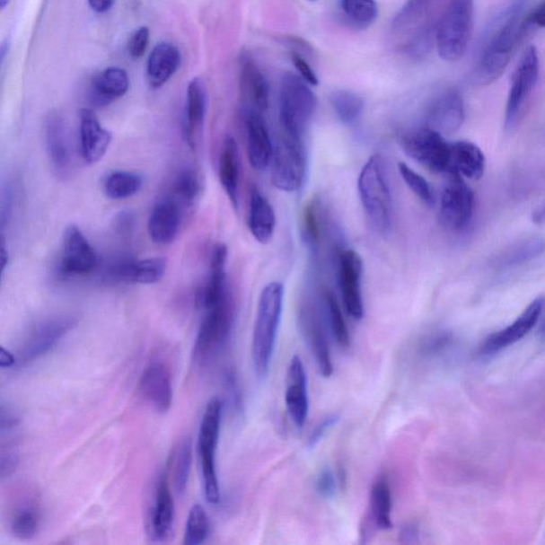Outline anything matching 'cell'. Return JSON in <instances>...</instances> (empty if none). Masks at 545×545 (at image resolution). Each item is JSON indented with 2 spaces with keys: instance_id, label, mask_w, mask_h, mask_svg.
Returning a JSON list of instances; mask_svg holds the SVG:
<instances>
[{
  "instance_id": "obj_1",
  "label": "cell",
  "mask_w": 545,
  "mask_h": 545,
  "mask_svg": "<svg viewBox=\"0 0 545 545\" xmlns=\"http://www.w3.org/2000/svg\"><path fill=\"white\" fill-rule=\"evenodd\" d=\"M538 0H513L487 26L475 82L481 85L495 83L506 70L514 51L532 31L529 15Z\"/></svg>"
},
{
  "instance_id": "obj_2",
  "label": "cell",
  "mask_w": 545,
  "mask_h": 545,
  "mask_svg": "<svg viewBox=\"0 0 545 545\" xmlns=\"http://www.w3.org/2000/svg\"><path fill=\"white\" fill-rule=\"evenodd\" d=\"M285 286L273 281L263 288L258 303L254 332H252V361L260 378L266 377L273 358L283 314Z\"/></svg>"
},
{
  "instance_id": "obj_3",
  "label": "cell",
  "mask_w": 545,
  "mask_h": 545,
  "mask_svg": "<svg viewBox=\"0 0 545 545\" xmlns=\"http://www.w3.org/2000/svg\"><path fill=\"white\" fill-rule=\"evenodd\" d=\"M358 191L361 204L373 229L378 233H389L392 224V197L381 156L369 158L360 171Z\"/></svg>"
},
{
  "instance_id": "obj_4",
  "label": "cell",
  "mask_w": 545,
  "mask_h": 545,
  "mask_svg": "<svg viewBox=\"0 0 545 545\" xmlns=\"http://www.w3.org/2000/svg\"><path fill=\"white\" fill-rule=\"evenodd\" d=\"M204 314L195 338L192 358L199 368L210 365L231 338L234 308L231 294L203 309Z\"/></svg>"
},
{
  "instance_id": "obj_5",
  "label": "cell",
  "mask_w": 545,
  "mask_h": 545,
  "mask_svg": "<svg viewBox=\"0 0 545 545\" xmlns=\"http://www.w3.org/2000/svg\"><path fill=\"white\" fill-rule=\"evenodd\" d=\"M279 101L281 133L303 139L317 111V96L301 76L286 73L280 83Z\"/></svg>"
},
{
  "instance_id": "obj_6",
  "label": "cell",
  "mask_w": 545,
  "mask_h": 545,
  "mask_svg": "<svg viewBox=\"0 0 545 545\" xmlns=\"http://www.w3.org/2000/svg\"><path fill=\"white\" fill-rule=\"evenodd\" d=\"M473 0H451L435 28L441 58L454 62L466 54L473 32Z\"/></svg>"
},
{
  "instance_id": "obj_7",
  "label": "cell",
  "mask_w": 545,
  "mask_h": 545,
  "mask_svg": "<svg viewBox=\"0 0 545 545\" xmlns=\"http://www.w3.org/2000/svg\"><path fill=\"white\" fill-rule=\"evenodd\" d=\"M223 401L219 398L210 400L200 421L198 451L204 481L207 501L220 502L221 492L216 471V450L219 444Z\"/></svg>"
},
{
  "instance_id": "obj_8",
  "label": "cell",
  "mask_w": 545,
  "mask_h": 545,
  "mask_svg": "<svg viewBox=\"0 0 545 545\" xmlns=\"http://www.w3.org/2000/svg\"><path fill=\"white\" fill-rule=\"evenodd\" d=\"M271 180L281 191L300 190L306 175V152L303 139L281 133L274 145Z\"/></svg>"
},
{
  "instance_id": "obj_9",
  "label": "cell",
  "mask_w": 545,
  "mask_h": 545,
  "mask_svg": "<svg viewBox=\"0 0 545 545\" xmlns=\"http://www.w3.org/2000/svg\"><path fill=\"white\" fill-rule=\"evenodd\" d=\"M541 72V62L536 48L530 46L522 55L514 73L508 94L506 112H505V129L512 133L518 127L524 117L527 105L537 87Z\"/></svg>"
},
{
  "instance_id": "obj_10",
  "label": "cell",
  "mask_w": 545,
  "mask_h": 545,
  "mask_svg": "<svg viewBox=\"0 0 545 545\" xmlns=\"http://www.w3.org/2000/svg\"><path fill=\"white\" fill-rule=\"evenodd\" d=\"M77 319L72 315H61L44 320L28 332L15 354V366H25L48 354L68 332L74 330Z\"/></svg>"
},
{
  "instance_id": "obj_11",
  "label": "cell",
  "mask_w": 545,
  "mask_h": 545,
  "mask_svg": "<svg viewBox=\"0 0 545 545\" xmlns=\"http://www.w3.org/2000/svg\"><path fill=\"white\" fill-rule=\"evenodd\" d=\"M446 177L440 198V223L449 231L461 232L472 219L474 193L457 171H450Z\"/></svg>"
},
{
  "instance_id": "obj_12",
  "label": "cell",
  "mask_w": 545,
  "mask_h": 545,
  "mask_svg": "<svg viewBox=\"0 0 545 545\" xmlns=\"http://www.w3.org/2000/svg\"><path fill=\"white\" fill-rule=\"evenodd\" d=\"M401 143L405 153L428 170L445 175L452 171V147L438 131L426 126L407 134Z\"/></svg>"
},
{
  "instance_id": "obj_13",
  "label": "cell",
  "mask_w": 545,
  "mask_h": 545,
  "mask_svg": "<svg viewBox=\"0 0 545 545\" xmlns=\"http://www.w3.org/2000/svg\"><path fill=\"white\" fill-rule=\"evenodd\" d=\"M99 267V257L84 233L70 225L63 234L59 273L65 277H84Z\"/></svg>"
},
{
  "instance_id": "obj_14",
  "label": "cell",
  "mask_w": 545,
  "mask_h": 545,
  "mask_svg": "<svg viewBox=\"0 0 545 545\" xmlns=\"http://www.w3.org/2000/svg\"><path fill=\"white\" fill-rule=\"evenodd\" d=\"M175 504L170 489L168 475L158 476L153 504L148 510L146 530L154 542L169 541L174 533Z\"/></svg>"
},
{
  "instance_id": "obj_15",
  "label": "cell",
  "mask_w": 545,
  "mask_h": 545,
  "mask_svg": "<svg viewBox=\"0 0 545 545\" xmlns=\"http://www.w3.org/2000/svg\"><path fill=\"white\" fill-rule=\"evenodd\" d=\"M298 326L310 353L312 354L320 374L329 378L334 373L329 342L317 309L309 302H303L298 310Z\"/></svg>"
},
{
  "instance_id": "obj_16",
  "label": "cell",
  "mask_w": 545,
  "mask_h": 545,
  "mask_svg": "<svg viewBox=\"0 0 545 545\" xmlns=\"http://www.w3.org/2000/svg\"><path fill=\"white\" fill-rule=\"evenodd\" d=\"M166 271V260L162 257L147 259H119L106 268L103 280L112 284L154 285L159 283Z\"/></svg>"
},
{
  "instance_id": "obj_17",
  "label": "cell",
  "mask_w": 545,
  "mask_h": 545,
  "mask_svg": "<svg viewBox=\"0 0 545 545\" xmlns=\"http://www.w3.org/2000/svg\"><path fill=\"white\" fill-rule=\"evenodd\" d=\"M544 306L545 298L542 296L536 298L513 324L487 338L480 347V354L493 355L500 353L523 339L535 329L539 320L541 318Z\"/></svg>"
},
{
  "instance_id": "obj_18",
  "label": "cell",
  "mask_w": 545,
  "mask_h": 545,
  "mask_svg": "<svg viewBox=\"0 0 545 545\" xmlns=\"http://www.w3.org/2000/svg\"><path fill=\"white\" fill-rule=\"evenodd\" d=\"M361 277H363V260L360 256L353 250L343 251L339 257L342 300L347 312L355 320H361L365 315Z\"/></svg>"
},
{
  "instance_id": "obj_19",
  "label": "cell",
  "mask_w": 545,
  "mask_h": 545,
  "mask_svg": "<svg viewBox=\"0 0 545 545\" xmlns=\"http://www.w3.org/2000/svg\"><path fill=\"white\" fill-rule=\"evenodd\" d=\"M139 390L153 409L159 413L171 409L173 403V383L171 373L163 361L153 360L143 370L139 382Z\"/></svg>"
},
{
  "instance_id": "obj_20",
  "label": "cell",
  "mask_w": 545,
  "mask_h": 545,
  "mask_svg": "<svg viewBox=\"0 0 545 545\" xmlns=\"http://www.w3.org/2000/svg\"><path fill=\"white\" fill-rule=\"evenodd\" d=\"M462 96L455 89L441 93L430 105L426 116L427 127L441 135H451L461 129L464 122Z\"/></svg>"
},
{
  "instance_id": "obj_21",
  "label": "cell",
  "mask_w": 545,
  "mask_h": 545,
  "mask_svg": "<svg viewBox=\"0 0 545 545\" xmlns=\"http://www.w3.org/2000/svg\"><path fill=\"white\" fill-rule=\"evenodd\" d=\"M182 204L174 195L158 200L148 220V234L154 243L168 245L174 242L182 221Z\"/></svg>"
},
{
  "instance_id": "obj_22",
  "label": "cell",
  "mask_w": 545,
  "mask_h": 545,
  "mask_svg": "<svg viewBox=\"0 0 545 545\" xmlns=\"http://www.w3.org/2000/svg\"><path fill=\"white\" fill-rule=\"evenodd\" d=\"M286 410L297 427L305 426L309 413L308 381L305 366L298 356L291 359L286 373Z\"/></svg>"
},
{
  "instance_id": "obj_23",
  "label": "cell",
  "mask_w": 545,
  "mask_h": 545,
  "mask_svg": "<svg viewBox=\"0 0 545 545\" xmlns=\"http://www.w3.org/2000/svg\"><path fill=\"white\" fill-rule=\"evenodd\" d=\"M80 152L89 164L100 163L112 142V136L103 128L99 118L91 109L84 108L79 113Z\"/></svg>"
},
{
  "instance_id": "obj_24",
  "label": "cell",
  "mask_w": 545,
  "mask_h": 545,
  "mask_svg": "<svg viewBox=\"0 0 545 545\" xmlns=\"http://www.w3.org/2000/svg\"><path fill=\"white\" fill-rule=\"evenodd\" d=\"M246 145L252 169L265 171L271 164L274 145L263 114L245 113Z\"/></svg>"
},
{
  "instance_id": "obj_25",
  "label": "cell",
  "mask_w": 545,
  "mask_h": 545,
  "mask_svg": "<svg viewBox=\"0 0 545 545\" xmlns=\"http://www.w3.org/2000/svg\"><path fill=\"white\" fill-rule=\"evenodd\" d=\"M241 94H242L244 110L265 113L269 105V84L259 68L248 57L241 66Z\"/></svg>"
},
{
  "instance_id": "obj_26",
  "label": "cell",
  "mask_w": 545,
  "mask_h": 545,
  "mask_svg": "<svg viewBox=\"0 0 545 545\" xmlns=\"http://www.w3.org/2000/svg\"><path fill=\"white\" fill-rule=\"evenodd\" d=\"M207 109V94L202 80L194 78L188 85L183 135L192 149L202 139Z\"/></svg>"
},
{
  "instance_id": "obj_27",
  "label": "cell",
  "mask_w": 545,
  "mask_h": 545,
  "mask_svg": "<svg viewBox=\"0 0 545 545\" xmlns=\"http://www.w3.org/2000/svg\"><path fill=\"white\" fill-rule=\"evenodd\" d=\"M45 143L50 163L55 170L59 173H66L72 163V152L66 126L59 114H51L48 119Z\"/></svg>"
},
{
  "instance_id": "obj_28",
  "label": "cell",
  "mask_w": 545,
  "mask_h": 545,
  "mask_svg": "<svg viewBox=\"0 0 545 545\" xmlns=\"http://www.w3.org/2000/svg\"><path fill=\"white\" fill-rule=\"evenodd\" d=\"M180 51L170 43H160L147 61V79L153 88H162L180 66Z\"/></svg>"
},
{
  "instance_id": "obj_29",
  "label": "cell",
  "mask_w": 545,
  "mask_h": 545,
  "mask_svg": "<svg viewBox=\"0 0 545 545\" xmlns=\"http://www.w3.org/2000/svg\"><path fill=\"white\" fill-rule=\"evenodd\" d=\"M221 185L233 209L239 208L240 157L236 140L228 136L224 139L219 160Z\"/></svg>"
},
{
  "instance_id": "obj_30",
  "label": "cell",
  "mask_w": 545,
  "mask_h": 545,
  "mask_svg": "<svg viewBox=\"0 0 545 545\" xmlns=\"http://www.w3.org/2000/svg\"><path fill=\"white\" fill-rule=\"evenodd\" d=\"M277 226V215L271 203L258 189L251 191L249 227L257 242L268 244L272 240Z\"/></svg>"
},
{
  "instance_id": "obj_31",
  "label": "cell",
  "mask_w": 545,
  "mask_h": 545,
  "mask_svg": "<svg viewBox=\"0 0 545 545\" xmlns=\"http://www.w3.org/2000/svg\"><path fill=\"white\" fill-rule=\"evenodd\" d=\"M92 97L97 105L120 99L129 90V77L122 68L109 67L92 79Z\"/></svg>"
},
{
  "instance_id": "obj_32",
  "label": "cell",
  "mask_w": 545,
  "mask_h": 545,
  "mask_svg": "<svg viewBox=\"0 0 545 545\" xmlns=\"http://www.w3.org/2000/svg\"><path fill=\"white\" fill-rule=\"evenodd\" d=\"M452 171L479 180L483 177L486 169V158L481 149L469 141L452 143Z\"/></svg>"
},
{
  "instance_id": "obj_33",
  "label": "cell",
  "mask_w": 545,
  "mask_h": 545,
  "mask_svg": "<svg viewBox=\"0 0 545 545\" xmlns=\"http://www.w3.org/2000/svg\"><path fill=\"white\" fill-rule=\"evenodd\" d=\"M370 510L373 522L378 529L391 530L392 497L391 489L386 478L378 479L372 486L370 493Z\"/></svg>"
},
{
  "instance_id": "obj_34",
  "label": "cell",
  "mask_w": 545,
  "mask_h": 545,
  "mask_svg": "<svg viewBox=\"0 0 545 545\" xmlns=\"http://www.w3.org/2000/svg\"><path fill=\"white\" fill-rule=\"evenodd\" d=\"M142 186L141 176L128 171H112L102 181L103 192L113 200L133 198L140 192Z\"/></svg>"
},
{
  "instance_id": "obj_35",
  "label": "cell",
  "mask_w": 545,
  "mask_h": 545,
  "mask_svg": "<svg viewBox=\"0 0 545 545\" xmlns=\"http://www.w3.org/2000/svg\"><path fill=\"white\" fill-rule=\"evenodd\" d=\"M192 461V441L190 438L182 439L171 453L170 461V469L173 473L174 486L178 495L182 496L187 490Z\"/></svg>"
},
{
  "instance_id": "obj_36",
  "label": "cell",
  "mask_w": 545,
  "mask_h": 545,
  "mask_svg": "<svg viewBox=\"0 0 545 545\" xmlns=\"http://www.w3.org/2000/svg\"><path fill=\"white\" fill-rule=\"evenodd\" d=\"M330 105L343 124L353 125L364 112L363 97L349 90H337L330 97Z\"/></svg>"
},
{
  "instance_id": "obj_37",
  "label": "cell",
  "mask_w": 545,
  "mask_h": 545,
  "mask_svg": "<svg viewBox=\"0 0 545 545\" xmlns=\"http://www.w3.org/2000/svg\"><path fill=\"white\" fill-rule=\"evenodd\" d=\"M339 7L344 19L360 30L374 24L380 13L375 0H340Z\"/></svg>"
},
{
  "instance_id": "obj_38",
  "label": "cell",
  "mask_w": 545,
  "mask_h": 545,
  "mask_svg": "<svg viewBox=\"0 0 545 545\" xmlns=\"http://www.w3.org/2000/svg\"><path fill=\"white\" fill-rule=\"evenodd\" d=\"M323 301L332 335H334L336 341L339 343L341 347H349L351 346V335H349L348 327L346 320H344L340 303L338 302L335 294L326 290L323 294Z\"/></svg>"
},
{
  "instance_id": "obj_39",
  "label": "cell",
  "mask_w": 545,
  "mask_h": 545,
  "mask_svg": "<svg viewBox=\"0 0 545 545\" xmlns=\"http://www.w3.org/2000/svg\"><path fill=\"white\" fill-rule=\"evenodd\" d=\"M40 530V514L32 504L22 505L11 521V532L20 541H31Z\"/></svg>"
},
{
  "instance_id": "obj_40",
  "label": "cell",
  "mask_w": 545,
  "mask_h": 545,
  "mask_svg": "<svg viewBox=\"0 0 545 545\" xmlns=\"http://www.w3.org/2000/svg\"><path fill=\"white\" fill-rule=\"evenodd\" d=\"M210 533V520L202 505L195 504L189 513L185 539L186 545H200L206 541Z\"/></svg>"
},
{
  "instance_id": "obj_41",
  "label": "cell",
  "mask_w": 545,
  "mask_h": 545,
  "mask_svg": "<svg viewBox=\"0 0 545 545\" xmlns=\"http://www.w3.org/2000/svg\"><path fill=\"white\" fill-rule=\"evenodd\" d=\"M173 191L174 197L182 205L191 206L198 199L199 192L202 191V183L194 171L185 170L176 177Z\"/></svg>"
},
{
  "instance_id": "obj_42",
  "label": "cell",
  "mask_w": 545,
  "mask_h": 545,
  "mask_svg": "<svg viewBox=\"0 0 545 545\" xmlns=\"http://www.w3.org/2000/svg\"><path fill=\"white\" fill-rule=\"evenodd\" d=\"M399 171L401 178H403V180L406 182V185L409 186L410 190L415 193L423 203L429 206H432L435 203L433 189L429 186L426 178L417 173L415 170H412L404 163H399Z\"/></svg>"
},
{
  "instance_id": "obj_43",
  "label": "cell",
  "mask_w": 545,
  "mask_h": 545,
  "mask_svg": "<svg viewBox=\"0 0 545 545\" xmlns=\"http://www.w3.org/2000/svg\"><path fill=\"white\" fill-rule=\"evenodd\" d=\"M545 250V242L541 239H532L527 241L524 244L518 246L512 252H509L506 257L504 258V266H516L522 262H526L533 259L542 254Z\"/></svg>"
},
{
  "instance_id": "obj_44",
  "label": "cell",
  "mask_w": 545,
  "mask_h": 545,
  "mask_svg": "<svg viewBox=\"0 0 545 545\" xmlns=\"http://www.w3.org/2000/svg\"><path fill=\"white\" fill-rule=\"evenodd\" d=\"M303 233L310 248L312 250L317 249L321 238V228L318 206L313 200L305 207V209H303Z\"/></svg>"
},
{
  "instance_id": "obj_45",
  "label": "cell",
  "mask_w": 545,
  "mask_h": 545,
  "mask_svg": "<svg viewBox=\"0 0 545 545\" xmlns=\"http://www.w3.org/2000/svg\"><path fill=\"white\" fill-rule=\"evenodd\" d=\"M13 444L11 441L8 445L3 444L0 451V476L3 479L11 478L19 468V452Z\"/></svg>"
},
{
  "instance_id": "obj_46",
  "label": "cell",
  "mask_w": 545,
  "mask_h": 545,
  "mask_svg": "<svg viewBox=\"0 0 545 545\" xmlns=\"http://www.w3.org/2000/svg\"><path fill=\"white\" fill-rule=\"evenodd\" d=\"M342 474H335L330 469L323 470L315 481V489L321 497L330 498L335 497L338 489V481H343Z\"/></svg>"
},
{
  "instance_id": "obj_47",
  "label": "cell",
  "mask_w": 545,
  "mask_h": 545,
  "mask_svg": "<svg viewBox=\"0 0 545 545\" xmlns=\"http://www.w3.org/2000/svg\"><path fill=\"white\" fill-rule=\"evenodd\" d=\"M149 42V31L147 27H141L130 37L127 49L134 59H140L145 56Z\"/></svg>"
},
{
  "instance_id": "obj_48",
  "label": "cell",
  "mask_w": 545,
  "mask_h": 545,
  "mask_svg": "<svg viewBox=\"0 0 545 545\" xmlns=\"http://www.w3.org/2000/svg\"><path fill=\"white\" fill-rule=\"evenodd\" d=\"M20 424L19 413L11 409L10 406L2 404V409H0V434H2V437H5V435L9 437L11 434H14Z\"/></svg>"
},
{
  "instance_id": "obj_49",
  "label": "cell",
  "mask_w": 545,
  "mask_h": 545,
  "mask_svg": "<svg viewBox=\"0 0 545 545\" xmlns=\"http://www.w3.org/2000/svg\"><path fill=\"white\" fill-rule=\"evenodd\" d=\"M339 421V417L338 416H329L323 418L315 427L313 428L312 434H310L308 438V446L310 449L317 446L321 441L323 440L326 434L330 432V430L336 426V424Z\"/></svg>"
},
{
  "instance_id": "obj_50",
  "label": "cell",
  "mask_w": 545,
  "mask_h": 545,
  "mask_svg": "<svg viewBox=\"0 0 545 545\" xmlns=\"http://www.w3.org/2000/svg\"><path fill=\"white\" fill-rule=\"evenodd\" d=\"M451 341L450 336L446 334H435L428 336L421 342L420 351L423 355L432 356L438 354L447 347Z\"/></svg>"
},
{
  "instance_id": "obj_51",
  "label": "cell",
  "mask_w": 545,
  "mask_h": 545,
  "mask_svg": "<svg viewBox=\"0 0 545 545\" xmlns=\"http://www.w3.org/2000/svg\"><path fill=\"white\" fill-rule=\"evenodd\" d=\"M427 0H409L403 9H401L397 15V21L400 25L406 26L409 24L412 20L417 19L418 15L422 13L424 8H426Z\"/></svg>"
},
{
  "instance_id": "obj_52",
  "label": "cell",
  "mask_w": 545,
  "mask_h": 545,
  "mask_svg": "<svg viewBox=\"0 0 545 545\" xmlns=\"http://www.w3.org/2000/svg\"><path fill=\"white\" fill-rule=\"evenodd\" d=\"M435 33V31L434 32L429 30L418 33L415 41L409 45V54L415 57H423L428 54L429 50L432 49L434 42L433 34Z\"/></svg>"
},
{
  "instance_id": "obj_53",
  "label": "cell",
  "mask_w": 545,
  "mask_h": 545,
  "mask_svg": "<svg viewBox=\"0 0 545 545\" xmlns=\"http://www.w3.org/2000/svg\"><path fill=\"white\" fill-rule=\"evenodd\" d=\"M291 59L292 62H294L298 74H300V76L305 80L309 85L317 87L319 84L317 74L314 73L312 67L309 66V63L303 59V57L297 53H292Z\"/></svg>"
},
{
  "instance_id": "obj_54",
  "label": "cell",
  "mask_w": 545,
  "mask_h": 545,
  "mask_svg": "<svg viewBox=\"0 0 545 545\" xmlns=\"http://www.w3.org/2000/svg\"><path fill=\"white\" fill-rule=\"evenodd\" d=\"M529 19L533 30L545 28V0H538L531 10Z\"/></svg>"
},
{
  "instance_id": "obj_55",
  "label": "cell",
  "mask_w": 545,
  "mask_h": 545,
  "mask_svg": "<svg viewBox=\"0 0 545 545\" xmlns=\"http://www.w3.org/2000/svg\"><path fill=\"white\" fill-rule=\"evenodd\" d=\"M134 227V215L130 212H122L117 219V228L123 236H127Z\"/></svg>"
},
{
  "instance_id": "obj_56",
  "label": "cell",
  "mask_w": 545,
  "mask_h": 545,
  "mask_svg": "<svg viewBox=\"0 0 545 545\" xmlns=\"http://www.w3.org/2000/svg\"><path fill=\"white\" fill-rule=\"evenodd\" d=\"M400 538L403 543H416L418 539V530L415 525H406L401 529Z\"/></svg>"
},
{
  "instance_id": "obj_57",
  "label": "cell",
  "mask_w": 545,
  "mask_h": 545,
  "mask_svg": "<svg viewBox=\"0 0 545 545\" xmlns=\"http://www.w3.org/2000/svg\"><path fill=\"white\" fill-rule=\"evenodd\" d=\"M15 354L8 351V349H5L4 347H2V349H0V366H2L3 369H9L15 366Z\"/></svg>"
},
{
  "instance_id": "obj_58",
  "label": "cell",
  "mask_w": 545,
  "mask_h": 545,
  "mask_svg": "<svg viewBox=\"0 0 545 545\" xmlns=\"http://www.w3.org/2000/svg\"><path fill=\"white\" fill-rule=\"evenodd\" d=\"M88 2L95 13H105L113 7L116 0H88Z\"/></svg>"
},
{
  "instance_id": "obj_59",
  "label": "cell",
  "mask_w": 545,
  "mask_h": 545,
  "mask_svg": "<svg viewBox=\"0 0 545 545\" xmlns=\"http://www.w3.org/2000/svg\"><path fill=\"white\" fill-rule=\"evenodd\" d=\"M532 219L537 225H545V204L533 212Z\"/></svg>"
},
{
  "instance_id": "obj_60",
  "label": "cell",
  "mask_w": 545,
  "mask_h": 545,
  "mask_svg": "<svg viewBox=\"0 0 545 545\" xmlns=\"http://www.w3.org/2000/svg\"><path fill=\"white\" fill-rule=\"evenodd\" d=\"M9 49L7 43L4 42L2 44V48H0V57H2V61L4 59L5 53Z\"/></svg>"
},
{
  "instance_id": "obj_61",
  "label": "cell",
  "mask_w": 545,
  "mask_h": 545,
  "mask_svg": "<svg viewBox=\"0 0 545 545\" xmlns=\"http://www.w3.org/2000/svg\"><path fill=\"white\" fill-rule=\"evenodd\" d=\"M9 3L10 0H0V7H2V9H4L5 7H7Z\"/></svg>"
},
{
  "instance_id": "obj_62",
  "label": "cell",
  "mask_w": 545,
  "mask_h": 545,
  "mask_svg": "<svg viewBox=\"0 0 545 545\" xmlns=\"http://www.w3.org/2000/svg\"><path fill=\"white\" fill-rule=\"evenodd\" d=\"M309 2H315V0H309Z\"/></svg>"
}]
</instances>
